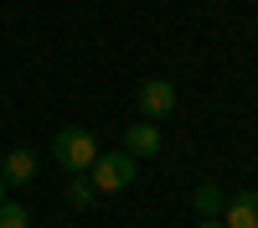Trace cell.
<instances>
[{
    "instance_id": "6da1fadb",
    "label": "cell",
    "mask_w": 258,
    "mask_h": 228,
    "mask_svg": "<svg viewBox=\"0 0 258 228\" xmlns=\"http://www.w3.org/2000/svg\"><path fill=\"white\" fill-rule=\"evenodd\" d=\"M52 156H57V166H62L68 176H73V171H88L93 156H98V140H93L88 130H78V124H68V130L52 140Z\"/></svg>"
},
{
    "instance_id": "7a4b0ae2",
    "label": "cell",
    "mask_w": 258,
    "mask_h": 228,
    "mask_svg": "<svg viewBox=\"0 0 258 228\" xmlns=\"http://www.w3.org/2000/svg\"><path fill=\"white\" fill-rule=\"evenodd\" d=\"M88 181L98 187V192H124L129 181H135V156L129 151H114V156H93V166H88Z\"/></svg>"
},
{
    "instance_id": "3957f363",
    "label": "cell",
    "mask_w": 258,
    "mask_h": 228,
    "mask_svg": "<svg viewBox=\"0 0 258 228\" xmlns=\"http://www.w3.org/2000/svg\"><path fill=\"white\" fill-rule=\"evenodd\" d=\"M135 99H140V114L160 124L170 109H176V83H165V78H150V83H145V88H140Z\"/></svg>"
},
{
    "instance_id": "277c9868",
    "label": "cell",
    "mask_w": 258,
    "mask_h": 228,
    "mask_svg": "<svg viewBox=\"0 0 258 228\" xmlns=\"http://www.w3.org/2000/svg\"><path fill=\"white\" fill-rule=\"evenodd\" d=\"M31 176H36V156L26 151V145L6 151V161H0V181H6V187H31Z\"/></svg>"
},
{
    "instance_id": "5b68a950",
    "label": "cell",
    "mask_w": 258,
    "mask_h": 228,
    "mask_svg": "<svg viewBox=\"0 0 258 228\" xmlns=\"http://www.w3.org/2000/svg\"><path fill=\"white\" fill-rule=\"evenodd\" d=\"M124 151H129V156H155V151H160V124H155V119H135V124L124 130Z\"/></svg>"
},
{
    "instance_id": "8992f818",
    "label": "cell",
    "mask_w": 258,
    "mask_h": 228,
    "mask_svg": "<svg viewBox=\"0 0 258 228\" xmlns=\"http://www.w3.org/2000/svg\"><path fill=\"white\" fill-rule=\"evenodd\" d=\"M222 228H258V192H238L222 207Z\"/></svg>"
},
{
    "instance_id": "52a82bcc",
    "label": "cell",
    "mask_w": 258,
    "mask_h": 228,
    "mask_svg": "<svg viewBox=\"0 0 258 228\" xmlns=\"http://www.w3.org/2000/svg\"><path fill=\"white\" fill-rule=\"evenodd\" d=\"M222 207H227L222 187H217V181H202V187H197V218H222Z\"/></svg>"
},
{
    "instance_id": "ba28073f",
    "label": "cell",
    "mask_w": 258,
    "mask_h": 228,
    "mask_svg": "<svg viewBox=\"0 0 258 228\" xmlns=\"http://www.w3.org/2000/svg\"><path fill=\"white\" fill-rule=\"evenodd\" d=\"M68 197H73V207H88L93 197H98V187L83 176V171H73V181H68Z\"/></svg>"
},
{
    "instance_id": "9c48e42d",
    "label": "cell",
    "mask_w": 258,
    "mask_h": 228,
    "mask_svg": "<svg viewBox=\"0 0 258 228\" xmlns=\"http://www.w3.org/2000/svg\"><path fill=\"white\" fill-rule=\"evenodd\" d=\"M0 228H31V213L21 202H0Z\"/></svg>"
},
{
    "instance_id": "30bf717a",
    "label": "cell",
    "mask_w": 258,
    "mask_h": 228,
    "mask_svg": "<svg viewBox=\"0 0 258 228\" xmlns=\"http://www.w3.org/2000/svg\"><path fill=\"white\" fill-rule=\"evenodd\" d=\"M197 228H222V218H202V223H197Z\"/></svg>"
},
{
    "instance_id": "8fae6325",
    "label": "cell",
    "mask_w": 258,
    "mask_h": 228,
    "mask_svg": "<svg viewBox=\"0 0 258 228\" xmlns=\"http://www.w3.org/2000/svg\"><path fill=\"white\" fill-rule=\"evenodd\" d=\"M0 202H6V181H0Z\"/></svg>"
}]
</instances>
